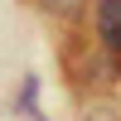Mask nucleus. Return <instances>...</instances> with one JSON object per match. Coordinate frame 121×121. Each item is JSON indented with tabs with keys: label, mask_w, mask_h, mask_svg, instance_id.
Wrapping results in <instances>:
<instances>
[{
	"label": "nucleus",
	"mask_w": 121,
	"mask_h": 121,
	"mask_svg": "<svg viewBox=\"0 0 121 121\" xmlns=\"http://www.w3.org/2000/svg\"><path fill=\"white\" fill-rule=\"evenodd\" d=\"M102 44L112 48V53L121 58V24H112V29H102Z\"/></svg>",
	"instance_id": "obj_3"
},
{
	"label": "nucleus",
	"mask_w": 121,
	"mask_h": 121,
	"mask_svg": "<svg viewBox=\"0 0 121 121\" xmlns=\"http://www.w3.org/2000/svg\"><path fill=\"white\" fill-rule=\"evenodd\" d=\"M39 5H44V10H48V15H58V19H73V15H78V10H82V5H87V0H39Z\"/></svg>",
	"instance_id": "obj_1"
},
{
	"label": "nucleus",
	"mask_w": 121,
	"mask_h": 121,
	"mask_svg": "<svg viewBox=\"0 0 121 121\" xmlns=\"http://www.w3.org/2000/svg\"><path fill=\"white\" fill-rule=\"evenodd\" d=\"M112 24H121V0H102L97 5V29H112Z\"/></svg>",
	"instance_id": "obj_2"
},
{
	"label": "nucleus",
	"mask_w": 121,
	"mask_h": 121,
	"mask_svg": "<svg viewBox=\"0 0 121 121\" xmlns=\"http://www.w3.org/2000/svg\"><path fill=\"white\" fill-rule=\"evenodd\" d=\"M87 121H116V112H107V107H97V112L87 116Z\"/></svg>",
	"instance_id": "obj_4"
}]
</instances>
